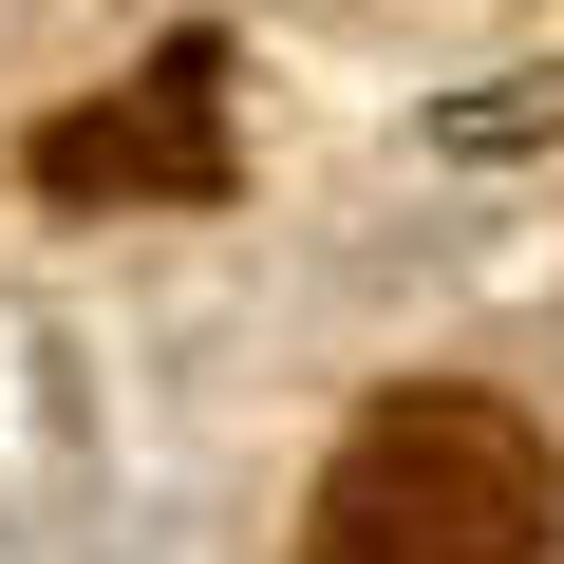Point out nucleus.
I'll list each match as a JSON object with an SVG mask.
<instances>
[{"label":"nucleus","mask_w":564,"mask_h":564,"mask_svg":"<svg viewBox=\"0 0 564 564\" xmlns=\"http://www.w3.org/2000/svg\"><path fill=\"white\" fill-rule=\"evenodd\" d=\"M545 508L564 489L508 395H377L321 470V564H527Z\"/></svg>","instance_id":"obj_1"},{"label":"nucleus","mask_w":564,"mask_h":564,"mask_svg":"<svg viewBox=\"0 0 564 564\" xmlns=\"http://www.w3.org/2000/svg\"><path fill=\"white\" fill-rule=\"evenodd\" d=\"M207 76H226V57H170L151 113H76L39 170H57V188H207Z\"/></svg>","instance_id":"obj_2"}]
</instances>
